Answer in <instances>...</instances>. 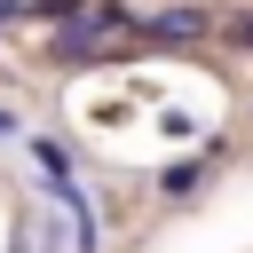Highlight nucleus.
<instances>
[{
  "instance_id": "1",
  "label": "nucleus",
  "mask_w": 253,
  "mask_h": 253,
  "mask_svg": "<svg viewBox=\"0 0 253 253\" xmlns=\"http://www.w3.org/2000/svg\"><path fill=\"white\" fill-rule=\"evenodd\" d=\"M206 24H213V16H206V8H166V16H158V24H150V32H158V40H198V32H206Z\"/></svg>"
},
{
  "instance_id": "2",
  "label": "nucleus",
  "mask_w": 253,
  "mask_h": 253,
  "mask_svg": "<svg viewBox=\"0 0 253 253\" xmlns=\"http://www.w3.org/2000/svg\"><path fill=\"white\" fill-rule=\"evenodd\" d=\"M24 16H40V24H55V32H63V24H79V16H87V0H32Z\"/></svg>"
},
{
  "instance_id": "3",
  "label": "nucleus",
  "mask_w": 253,
  "mask_h": 253,
  "mask_svg": "<svg viewBox=\"0 0 253 253\" xmlns=\"http://www.w3.org/2000/svg\"><path fill=\"white\" fill-rule=\"evenodd\" d=\"M32 158H40V166H47V174H55V190H71V158H63V150H55V142H47V134H40V142H32Z\"/></svg>"
},
{
  "instance_id": "4",
  "label": "nucleus",
  "mask_w": 253,
  "mask_h": 253,
  "mask_svg": "<svg viewBox=\"0 0 253 253\" xmlns=\"http://www.w3.org/2000/svg\"><path fill=\"white\" fill-rule=\"evenodd\" d=\"M198 182H206V166H198V158H182V166H166V190H174V198H182V190H198Z\"/></svg>"
},
{
  "instance_id": "5",
  "label": "nucleus",
  "mask_w": 253,
  "mask_h": 253,
  "mask_svg": "<svg viewBox=\"0 0 253 253\" xmlns=\"http://www.w3.org/2000/svg\"><path fill=\"white\" fill-rule=\"evenodd\" d=\"M229 40H237V47H253V16H237V24H229Z\"/></svg>"
},
{
  "instance_id": "6",
  "label": "nucleus",
  "mask_w": 253,
  "mask_h": 253,
  "mask_svg": "<svg viewBox=\"0 0 253 253\" xmlns=\"http://www.w3.org/2000/svg\"><path fill=\"white\" fill-rule=\"evenodd\" d=\"M0 134H16V111H0Z\"/></svg>"
},
{
  "instance_id": "7",
  "label": "nucleus",
  "mask_w": 253,
  "mask_h": 253,
  "mask_svg": "<svg viewBox=\"0 0 253 253\" xmlns=\"http://www.w3.org/2000/svg\"><path fill=\"white\" fill-rule=\"evenodd\" d=\"M0 16H16V0H0Z\"/></svg>"
}]
</instances>
